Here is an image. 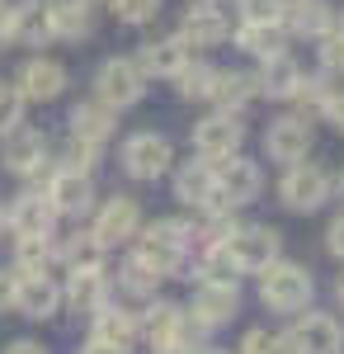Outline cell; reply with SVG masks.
<instances>
[{"label":"cell","instance_id":"cell-33","mask_svg":"<svg viewBox=\"0 0 344 354\" xmlns=\"http://www.w3.org/2000/svg\"><path fill=\"white\" fill-rule=\"evenodd\" d=\"M170 81H175V90H180L184 100H208V90H212V66H208V62H193V57H189V62L175 71V76H170Z\"/></svg>","mask_w":344,"mask_h":354},{"label":"cell","instance_id":"cell-15","mask_svg":"<svg viewBox=\"0 0 344 354\" xmlns=\"http://www.w3.org/2000/svg\"><path fill=\"white\" fill-rule=\"evenodd\" d=\"M137 227H142V208H137V198H108L104 208H99V218H95V236L104 245H123V241H133L137 236Z\"/></svg>","mask_w":344,"mask_h":354},{"label":"cell","instance_id":"cell-24","mask_svg":"<svg viewBox=\"0 0 344 354\" xmlns=\"http://www.w3.org/2000/svg\"><path fill=\"white\" fill-rule=\"evenodd\" d=\"M260 95V81L250 76V71H212V90L208 100H217V109L227 113H240L250 100Z\"/></svg>","mask_w":344,"mask_h":354},{"label":"cell","instance_id":"cell-17","mask_svg":"<svg viewBox=\"0 0 344 354\" xmlns=\"http://www.w3.org/2000/svg\"><path fill=\"white\" fill-rule=\"evenodd\" d=\"M15 307L33 317V322H48L57 307H61V288H57L48 274H19V283H15Z\"/></svg>","mask_w":344,"mask_h":354},{"label":"cell","instance_id":"cell-26","mask_svg":"<svg viewBox=\"0 0 344 354\" xmlns=\"http://www.w3.org/2000/svg\"><path fill=\"white\" fill-rule=\"evenodd\" d=\"M255 81H260V95H269V100H292V90H297V81H302V66H297L288 53L265 57V66H260Z\"/></svg>","mask_w":344,"mask_h":354},{"label":"cell","instance_id":"cell-47","mask_svg":"<svg viewBox=\"0 0 344 354\" xmlns=\"http://www.w3.org/2000/svg\"><path fill=\"white\" fill-rule=\"evenodd\" d=\"M10 38H15V15H10V10H5V0H0V48H5Z\"/></svg>","mask_w":344,"mask_h":354},{"label":"cell","instance_id":"cell-7","mask_svg":"<svg viewBox=\"0 0 344 354\" xmlns=\"http://www.w3.org/2000/svg\"><path fill=\"white\" fill-rule=\"evenodd\" d=\"M278 198L288 203L292 213H316L321 203L330 198V175H325L321 165L292 161L288 175H283V185H278Z\"/></svg>","mask_w":344,"mask_h":354},{"label":"cell","instance_id":"cell-35","mask_svg":"<svg viewBox=\"0 0 344 354\" xmlns=\"http://www.w3.org/2000/svg\"><path fill=\"white\" fill-rule=\"evenodd\" d=\"M292 100H297V109L307 113H325V104H330V85L321 81V76H302L297 81V90H292Z\"/></svg>","mask_w":344,"mask_h":354},{"label":"cell","instance_id":"cell-19","mask_svg":"<svg viewBox=\"0 0 344 354\" xmlns=\"http://www.w3.org/2000/svg\"><path fill=\"white\" fill-rule=\"evenodd\" d=\"M19 90H24V100H57L61 90H66V66L52 62V57H33L24 71H19Z\"/></svg>","mask_w":344,"mask_h":354},{"label":"cell","instance_id":"cell-44","mask_svg":"<svg viewBox=\"0 0 344 354\" xmlns=\"http://www.w3.org/2000/svg\"><path fill=\"white\" fill-rule=\"evenodd\" d=\"M80 354H128V345H113V340H99V335H90V345Z\"/></svg>","mask_w":344,"mask_h":354},{"label":"cell","instance_id":"cell-39","mask_svg":"<svg viewBox=\"0 0 344 354\" xmlns=\"http://www.w3.org/2000/svg\"><path fill=\"white\" fill-rule=\"evenodd\" d=\"M240 354H292L288 340L283 335H269V330H245V340H240Z\"/></svg>","mask_w":344,"mask_h":354},{"label":"cell","instance_id":"cell-45","mask_svg":"<svg viewBox=\"0 0 344 354\" xmlns=\"http://www.w3.org/2000/svg\"><path fill=\"white\" fill-rule=\"evenodd\" d=\"M15 283H19L15 274L0 270V312H5V307H15Z\"/></svg>","mask_w":344,"mask_h":354},{"label":"cell","instance_id":"cell-38","mask_svg":"<svg viewBox=\"0 0 344 354\" xmlns=\"http://www.w3.org/2000/svg\"><path fill=\"white\" fill-rule=\"evenodd\" d=\"M108 5L123 24H151L160 15V0H108Z\"/></svg>","mask_w":344,"mask_h":354},{"label":"cell","instance_id":"cell-6","mask_svg":"<svg viewBox=\"0 0 344 354\" xmlns=\"http://www.w3.org/2000/svg\"><path fill=\"white\" fill-rule=\"evenodd\" d=\"M240 142H245V123H240V113H227V109L208 113V118L193 128V147H198L203 161H227V156H236Z\"/></svg>","mask_w":344,"mask_h":354},{"label":"cell","instance_id":"cell-50","mask_svg":"<svg viewBox=\"0 0 344 354\" xmlns=\"http://www.w3.org/2000/svg\"><path fill=\"white\" fill-rule=\"evenodd\" d=\"M335 298H340V307H344V274L335 279Z\"/></svg>","mask_w":344,"mask_h":354},{"label":"cell","instance_id":"cell-27","mask_svg":"<svg viewBox=\"0 0 344 354\" xmlns=\"http://www.w3.org/2000/svg\"><path fill=\"white\" fill-rule=\"evenodd\" d=\"M113 123H118V113L108 109L104 100H90V104H76V109H71V137H85V142H99V147L108 142V133H113Z\"/></svg>","mask_w":344,"mask_h":354},{"label":"cell","instance_id":"cell-23","mask_svg":"<svg viewBox=\"0 0 344 354\" xmlns=\"http://www.w3.org/2000/svg\"><path fill=\"white\" fill-rule=\"evenodd\" d=\"M10 15H15V38L28 43V48H43V43H52V38H57L48 0H19Z\"/></svg>","mask_w":344,"mask_h":354},{"label":"cell","instance_id":"cell-34","mask_svg":"<svg viewBox=\"0 0 344 354\" xmlns=\"http://www.w3.org/2000/svg\"><path fill=\"white\" fill-rule=\"evenodd\" d=\"M24 90H19V81H0V137L15 133L19 123H24Z\"/></svg>","mask_w":344,"mask_h":354},{"label":"cell","instance_id":"cell-49","mask_svg":"<svg viewBox=\"0 0 344 354\" xmlns=\"http://www.w3.org/2000/svg\"><path fill=\"white\" fill-rule=\"evenodd\" d=\"M156 354H193V345L189 340H165V345H156Z\"/></svg>","mask_w":344,"mask_h":354},{"label":"cell","instance_id":"cell-4","mask_svg":"<svg viewBox=\"0 0 344 354\" xmlns=\"http://www.w3.org/2000/svg\"><path fill=\"white\" fill-rule=\"evenodd\" d=\"M222 245H227V255H231V265L240 274H260L269 260L283 255V236L274 227H236Z\"/></svg>","mask_w":344,"mask_h":354},{"label":"cell","instance_id":"cell-46","mask_svg":"<svg viewBox=\"0 0 344 354\" xmlns=\"http://www.w3.org/2000/svg\"><path fill=\"white\" fill-rule=\"evenodd\" d=\"M325 118H330V123H335V128L344 133V95H330V104H325Z\"/></svg>","mask_w":344,"mask_h":354},{"label":"cell","instance_id":"cell-21","mask_svg":"<svg viewBox=\"0 0 344 354\" xmlns=\"http://www.w3.org/2000/svg\"><path fill=\"white\" fill-rule=\"evenodd\" d=\"M236 48H245L250 57H278L283 48H288V28H283V19H245V24L236 28Z\"/></svg>","mask_w":344,"mask_h":354},{"label":"cell","instance_id":"cell-36","mask_svg":"<svg viewBox=\"0 0 344 354\" xmlns=\"http://www.w3.org/2000/svg\"><path fill=\"white\" fill-rule=\"evenodd\" d=\"M198 274L203 279H227V283H236V265H231V255H227V245H203V265H198Z\"/></svg>","mask_w":344,"mask_h":354},{"label":"cell","instance_id":"cell-32","mask_svg":"<svg viewBox=\"0 0 344 354\" xmlns=\"http://www.w3.org/2000/svg\"><path fill=\"white\" fill-rule=\"evenodd\" d=\"M52 260H57V241L52 236H19V245H15V265H19V274H48Z\"/></svg>","mask_w":344,"mask_h":354},{"label":"cell","instance_id":"cell-14","mask_svg":"<svg viewBox=\"0 0 344 354\" xmlns=\"http://www.w3.org/2000/svg\"><path fill=\"white\" fill-rule=\"evenodd\" d=\"M227 33H231V24H227V15H222L212 0H198V5H189L184 19H180V38H184L189 48H217Z\"/></svg>","mask_w":344,"mask_h":354},{"label":"cell","instance_id":"cell-54","mask_svg":"<svg viewBox=\"0 0 344 354\" xmlns=\"http://www.w3.org/2000/svg\"><path fill=\"white\" fill-rule=\"evenodd\" d=\"M203 354H212V350H203Z\"/></svg>","mask_w":344,"mask_h":354},{"label":"cell","instance_id":"cell-16","mask_svg":"<svg viewBox=\"0 0 344 354\" xmlns=\"http://www.w3.org/2000/svg\"><path fill=\"white\" fill-rule=\"evenodd\" d=\"M57 203L48 194H19L15 198V208H10V227H15V236H52L57 227Z\"/></svg>","mask_w":344,"mask_h":354},{"label":"cell","instance_id":"cell-37","mask_svg":"<svg viewBox=\"0 0 344 354\" xmlns=\"http://www.w3.org/2000/svg\"><path fill=\"white\" fill-rule=\"evenodd\" d=\"M118 283H123L128 293H137V298H146V293H156L160 274H151V270H146V265H142V260L133 255V260L123 265V279H118Z\"/></svg>","mask_w":344,"mask_h":354},{"label":"cell","instance_id":"cell-31","mask_svg":"<svg viewBox=\"0 0 344 354\" xmlns=\"http://www.w3.org/2000/svg\"><path fill=\"white\" fill-rule=\"evenodd\" d=\"M48 10H52V28L57 38H80V33H90V0H48Z\"/></svg>","mask_w":344,"mask_h":354},{"label":"cell","instance_id":"cell-30","mask_svg":"<svg viewBox=\"0 0 344 354\" xmlns=\"http://www.w3.org/2000/svg\"><path fill=\"white\" fill-rule=\"evenodd\" d=\"M66 302H71L76 312H95L99 302H108L104 270H71V283H66Z\"/></svg>","mask_w":344,"mask_h":354},{"label":"cell","instance_id":"cell-41","mask_svg":"<svg viewBox=\"0 0 344 354\" xmlns=\"http://www.w3.org/2000/svg\"><path fill=\"white\" fill-rule=\"evenodd\" d=\"M321 66L344 76V33H321Z\"/></svg>","mask_w":344,"mask_h":354},{"label":"cell","instance_id":"cell-13","mask_svg":"<svg viewBox=\"0 0 344 354\" xmlns=\"http://www.w3.org/2000/svg\"><path fill=\"white\" fill-rule=\"evenodd\" d=\"M312 151V123L307 118H278L265 133V156L278 165H292Z\"/></svg>","mask_w":344,"mask_h":354},{"label":"cell","instance_id":"cell-40","mask_svg":"<svg viewBox=\"0 0 344 354\" xmlns=\"http://www.w3.org/2000/svg\"><path fill=\"white\" fill-rule=\"evenodd\" d=\"M66 161H71V170H95V161H99V142H85V137H71V147H66Z\"/></svg>","mask_w":344,"mask_h":354},{"label":"cell","instance_id":"cell-48","mask_svg":"<svg viewBox=\"0 0 344 354\" xmlns=\"http://www.w3.org/2000/svg\"><path fill=\"white\" fill-rule=\"evenodd\" d=\"M5 354H48V350H43L38 340H15V345H10Z\"/></svg>","mask_w":344,"mask_h":354},{"label":"cell","instance_id":"cell-12","mask_svg":"<svg viewBox=\"0 0 344 354\" xmlns=\"http://www.w3.org/2000/svg\"><path fill=\"white\" fill-rule=\"evenodd\" d=\"M48 198L57 203V213L61 218H85L90 208H95V185H90V175L85 170H57L52 180H48Z\"/></svg>","mask_w":344,"mask_h":354},{"label":"cell","instance_id":"cell-1","mask_svg":"<svg viewBox=\"0 0 344 354\" xmlns=\"http://www.w3.org/2000/svg\"><path fill=\"white\" fill-rule=\"evenodd\" d=\"M133 241H137V260L151 274L170 279V274H180L189 245H193V227H189V222H175V218H160V222H151L146 232L137 227Z\"/></svg>","mask_w":344,"mask_h":354},{"label":"cell","instance_id":"cell-5","mask_svg":"<svg viewBox=\"0 0 344 354\" xmlns=\"http://www.w3.org/2000/svg\"><path fill=\"white\" fill-rule=\"evenodd\" d=\"M142 90H146V76H142V66L128 62V57H108L104 66H99V76H95V95H99L113 113L133 109L137 100H142Z\"/></svg>","mask_w":344,"mask_h":354},{"label":"cell","instance_id":"cell-43","mask_svg":"<svg viewBox=\"0 0 344 354\" xmlns=\"http://www.w3.org/2000/svg\"><path fill=\"white\" fill-rule=\"evenodd\" d=\"M325 245H330V255H335V260H344V213L330 222V232H325Z\"/></svg>","mask_w":344,"mask_h":354},{"label":"cell","instance_id":"cell-10","mask_svg":"<svg viewBox=\"0 0 344 354\" xmlns=\"http://www.w3.org/2000/svg\"><path fill=\"white\" fill-rule=\"evenodd\" d=\"M137 326L151 335V345H165V340H189V345H193V335L208 330V326H198V322H189V312L180 302H151V307L137 317Z\"/></svg>","mask_w":344,"mask_h":354},{"label":"cell","instance_id":"cell-18","mask_svg":"<svg viewBox=\"0 0 344 354\" xmlns=\"http://www.w3.org/2000/svg\"><path fill=\"white\" fill-rule=\"evenodd\" d=\"M5 165L15 175H43V165H48V137L28 133V128L5 133Z\"/></svg>","mask_w":344,"mask_h":354},{"label":"cell","instance_id":"cell-22","mask_svg":"<svg viewBox=\"0 0 344 354\" xmlns=\"http://www.w3.org/2000/svg\"><path fill=\"white\" fill-rule=\"evenodd\" d=\"M189 57H193V48L175 33V38H156V43H146V48L137 53V66H142V76H175Z\"/></svg>","mask_w":344,"mask_h":354},{"label":"cell","instance_id":"cell-3","mask_svg":"<svg viewBox=\"0 0 344 354\" xmlns=\"http://www.w3.org/2000/svg\"><path fill=\"white\" fill-rule=\"evenodd\" d=\"M260 298L269 312H302L312 302V274L292 260H269L260 270Z\"/></svg>","mask_w":344,"mask_h":354},{"label":"cell","instance_id":"cell-28","mask_svg":"<svg viewBox=\"0 0 344 354\" xmlns=\"http://www.w3.org/2000/svg\"><path fill=\"white\" fill-rule=\"evenodd\" d=\"M104 250L108 245L95 232H76V236L57 241V260H66L71 270H104Z\"/></svg>","mask_w":344,"mask_h":354},{"label":"cell","instance_id":"cell-8","mask_svg":"<svg viewBox=\"0 0 344 354\" xmlns=\"http://www.w3.org/2000/svg\"><path fill=\"white\" fill-rule=\"evenodd\" d=\"M170 161H175V151L160 133H133L123 142V170L133 180H160L170 170Z\"/></svg>","mask_w":344,"mask_h":354},{"label":"cell","instance_id":"cell-51","mask_svg":"<svg viewBox=\"0 0 344 354\" xmlns=\"http://www.w3.org/2000/svg\"><path fill=\"white\" fill-rule=\"evenodd\" d=\"M340 194H344V175H340Z\"/></svg>","mask_w":344,"mask_h":354},{"label":"cell","instance_id":"cell-2","mask_svg":"<svg viewBox=\"0 0 344 354\" xmlns=\"http://www.w3.org/2000/svg\"><path fill=\"white\" fill-rule=\"evenodd\" d=\"M260 185H265L260 165L240 161V151H236V156H227V161L217 165V189H212V198L203 208H208V213H236V208H245V203L260 198Z\"/></svg>","mask_w":344,"mask_h":354},{"label":"cell","instance_id":"cell-52","mask_svg":"<svg viewBox=\"0 0 344 354\" xmlns=\"http://www.w3.org/2000/svg\"><path fill=\"white\" fill-rule=\"evenodd\" d=\"M0 232H5V218H0Z\"/></svg>","mask_w":344,"mask_h":354},{"label":"cell","instance_id":"cell-29","mask_svg":"<svg viewBox=\"0 0 344 354\" xmlns=\"http://www.w3.org/2000/svg\"><path fill=\"white\" fill-rule=\"evenodd\" d=\"M137 312H128V307H108V302H99L95 307V335L99 340H113V345H133L137 340Z\"/></svg>","mask_w":344,"mask_h":354},{"label":"cell","instance_id":"cell-53","mask_svg":"<svg viewBox=\"0 0 344 354\" xmlns=\"http://www.w3.org/2000/svg\"><path fill=\"white\" fill-rule=\"evenodd\" d=\"M340 33H344V19H340Z\"/></svg>","mask_w":344,"mask_h":354},{"label":"cell","instance_id":"cell-42","mask_svg":"<svg viewBox=\"0 0 344 354\" xmlns=\"http://www.w3.org/2000/svg\"><path fill=\"white\" fill-rule=\"evenodd\" d=\"M245 19H278L283 15V0H236Z\"/></svg>","mask_w":344,"mask_h":354},{"label":"cell","instance_id":"cell-20","mask_svg":"<svg viewBox=\"0 0 344 354\" xmlns=\"http://www.w3.org/2000/svg\"><path fill=\"white\" fill-rule=\"evenodd\" d=\"M283 28L288 33H302V38H321V33H330L335 24V10L325 5V0H283Z\"/></svg>","mask_w":344,"mask_h":354},{"label":"cell","instance_id":"cell-11","mask_svg":"<svg viewBox=\"0 0 344 354\" xmlns=\"http://www.w3.org/2000/svg\"><path fill=\"white\" fill-rule=\"evenodd\" d=\"M240 307V293L236 283H227V279H198V288H193V322L198 326H222V322H231Z\"/></svg>","mask_w":344,"mask_h":354},{"label":"cell","instance_id":"cell-25","mask_svg":"<svg viewBox=\"0 0 344 354\" xmlns=\"http://www.w3.org/2000/svg\"><path fill=\"white\" fill-rule=\"evenodd\" d=\"M212 189H217V161H184L180 170H175V198L180 203H208L212 198Z\"/></svg>","mask_w":344,"mask_h":354},{"label":"cell","instance_id":"cell-9","mask_svg":"<svg viewBox=\"0 0 344 354\" xmlns=\"http://www.w3.org/2000/svg\"><path fill=\"white\" fill-rule=\"evenodd\" d=\"M283 340H288L292 354H344V330H340V322L325 317V312H307Z\"/></svg>","mask_w":344,"mask_h":354}]
</instances>
